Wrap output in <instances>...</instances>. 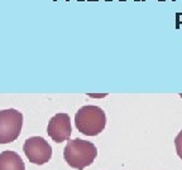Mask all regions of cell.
Wrapping results in <instances>:
<instances>
[{
	"label": "cell",
	"instance_id": "1",
	"mask_svg": "<svg viewBox=\"0 0 182 170\" xmlns=\"http://www.w3.org/2000/svg\"><path fill=\"white\" fill-rule=\"evenodd\" d=\"M98 156V149L91 141L75 139L68 141L63 150V157L71 168L82 170L91 165Z\"/></svg>",
	"mask_w": 182,
	"mask_h": 170
},
{
	"label": "cell",
	"instance_id": "2",
	"mask_svg": "<svg viewBox=\"0 0 182 170\" xmlns=\"http://www.w3.org/2000/svg\"><path fill=\"white\" fill-rule=\"evenodd\" d=\"M75 125L81 134L86 136H96L105 128L106 116L99 106H82L75 115Z\"/></svg>",
	"mask_w": 182,
	"mask_h": 170
},
{
	"label": "cell",
	"instance_id": "3",
	"mask_svg": "<svg viewBox=\"0 0 182 170\" xmlns=\"http://www.w3.org/2000/svg\"><path fill=\"white\" fill-rule=\"evenodd\" d=\"M23 126V115L15 108L0 111V144H9L19 137Z\"/></svg>",
	"mask_w": 182,
	"mask_h": 170
},
{
	"label": "cell",
	"instance_id": "4",
	"mask_svg": "<svg viewBox=\"0 0 182 170\" xmlns=\"http://www.w3.org/2000/svg\"><path fill=\"white\" fill-rule=\"evenodd\" d=\"M23 150L28 160L36 165H43L51 160L52 156L51 145L41 136H32L27 139L23 146Z\"/></svg>",
	"mask_w": 182,
	"mask_h": 170
},
{
	"label": "cell",
	"instance_id": "5",
	"mask_svg": "<svg viewBox=\"0 0 182 170\" xmlns=\"http://www.w3.org/2000/svg\"><path fill=\"white\" fill-rule=\"evenodd\" d=\"M49 137L56 142H62L70 139L72 134V126L67 113H57L49 120L47 126Z\"/></svg>",
	"mask_w": 182,
	"mask_h": 170
},
{
	"label": "cell",
	"instance_id": "6",
	"mask_svg": "<svg viewBox=\"0 0 182 170\" xmlns=\"http://www.w3.org/2000/svg\"><path fill=\"white\" fill-rule=\"evenodd\" d=\"M0 170H25V165L15 151L5 150L0 154Z\"/></svg>",
	"mask_w": 182,
	"mask_h": 170
},
{
	"label": "cell",
	"instance_id": "7",
	"mask_svg": "<svg viewBox=\"0 0 182 170\" xmlns=\"http://www.w3.org/2000/svg\"><path fill=\"white\" fill-rule=\"evenodd\" d=\"M175 146H176V151H177L178 157L182 160V130L178 132V135L175 139Z\"/></svg>",
	"mask_w": 182,
	"mask_h": 170
},
{
	"label": "cell",
	"instance_id": "8",
	"mask_svg": "<svg viewBox=\"0 0 182 170\" xmlns=\"http://www.w3.org/2000/svg\"><path fill=\"white\" fill-rule=\"evenodd\" d=\"M120 1H125V0H120Z\"/></svg>",
	"mask_w": 182,
	"mask_h": 170
},
{
	"label": "cell",
	"instance_id": "9",
	"mask_svg": "<svg viewBox=\"0 0 182 170\" xmlns=\"http://www.w3.org/2000/svg\"><path fill=\"white\" fill-rule=\"evenodd\" d=\"M180 96H181V98H182V93H181V95H180Z\"/></svg>",
	"mask_w": 182,
	"mask_h": 170
},
{
	"label": "cell",
	"instance_id": "10",
	"mask_svg": "<svg viewBox=\"0 0 182 170\" xmlns=\"http://www.w3.org/2000/svg\"><path fill=\"white\" fill-rule=\"evenodd\" d=\"M159 1H164V0H159Z\"/></svg>",
	"mask_w": 182,
	"mask_h": 170
}]
</instances>
